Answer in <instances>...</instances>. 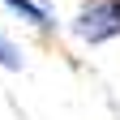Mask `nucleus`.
I'll return each instance as SVG.
<instances>
[{
  "label": "nucleus",
  "mask_w": 120,
  "mask_h": 120,
  "mask_svg": "<svg viewBox=\"0 0 120 120\" xmlns=\"http://www.w3.org/2000/svg\"><path fill=\"white\" fill-rule=\"evenodd\" d=\"M0 69H9V73H22V69H26L22 47H17V43L4 34V30H0Z\"/></svg>",
  "instance_id": "7ed1b4c3"
},
{
  "label": "nucleus",
  "mask_w": 120,
  "mask_h": 120,
  "mask_svg": "<svg viewBox=\"0 0 120 120\" xmlns=\"http://www.w3.org/2000/svg\"><path fill=\"white\" fill-rule=\"evenodd\" d=\"M69 30L90 47H103V43L120 39V0H82Z\"/></svg>",
  "instance_id": "f257e3e1"
},
{
  "label": "nucleus",
  "mask_w": 120,
  "mask_h": 120,
  "mask_svg": "<svg viewBox=\"0 0 120 120\" xmlns=\"http://www.w3.org/2000/svg\"><path fill=\"white\" fill-rule=\"evenodd\" d=\"M13 17H22V22H30L34 30H43V34H56L60 30V22H56V9L47 4V0H0Z\"/></svg>",
  "instance_id": "f03ea898"
}]
</instances>
